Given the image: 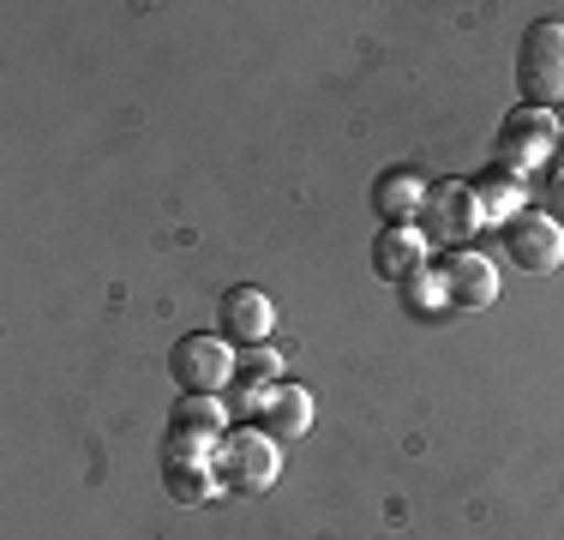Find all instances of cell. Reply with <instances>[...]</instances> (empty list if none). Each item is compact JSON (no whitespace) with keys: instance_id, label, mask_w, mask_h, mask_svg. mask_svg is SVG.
Segmentation results:
<instances>
[{"instance_id":"16","label":"cell","mask_w":564,"mask_h":540,"mask_svg":"<svg viewBox=\"0 0 564 540\" xmlns=\"http://www.w3.org/2000/svg\"><path fill=\"white\" fill-rule=\"evenodd\" d=\"M402 289H409V306H414V313H421V306H438V301H445V277H426V270H414V277L409 282H402Z\"/></svg>"},{"instance_id":"3","label":"cell","mask_w":564,"mask_h":540,"mask_svg":"<svg viewBox=\"0 0 564 540\" xmlns=\"http://www.w3.org/2000/svg\"><path fill=\"white\" fill-rule=\"evenodd\" d=\"M480 228V198L468 181H438L426 193V210H421V235L433 247H468V235Z\"/></svg>"},{"instance_id":"1","label":"cell","mask_w":564,"mask_h":540,"mask_svg":"<svg viewBox=\"0 0 564 540\" xmlns=\"http://www.w3.org/2000/svg\"><path fill=\"white\" fill-rule=\"evenodd\" d=\"M517 85L534 108H558L564 102V24L541 19L522 31L517 43Z\"/></svg>"},{"instance_id":"10","label":"cell","mask_w":564,"mask_h":540,"mask_svg":"<svg viewBox=\"0 0 564 540\" xmlns=\"http://www.w3.org/2000/svg\"><path fill=\"white\" fill-rule=\"evenodd\" d=\"M271 324H276V306H271V294H264V289H228V301H223V331L235 336L240 348L264 343V336H271Z\"/></svg>"},{"instance_id":"12","label":"cell","mask_w":564,"mask_h":540,"mask_svg":"<svg viewBox=\"0 0 564 540\" xmlns=\"http://www.w3.org/2000/svg\"><path fill=\"white\" fill-rule=\"evenodd\" d=\"M163 475H169V493L186 498V505H198V498L217 493V468H210V463H169Z\"/></svg>"},{"instance_id":"13","label":"cell","mask_w":564,"mask_h":540,"mask_svg":"<svg viewBox=\"0 0 564 540\" xmlns=\"http://www.w3.org/2000/svg\"><path fill=\"white\" fill-rule=\"evenodd\" d=\"M475 198H480V216L510 223V216H517V205H522V186H510V174H492V181L475 186Z\"/></svg>"},{"instance_id":"8","label":"cell","mask_w":564,"mask_h":540,"mask_svg":"<svg viewBox=\"0 0 564 540\" xmlns=\"http://www.w3.org/2000/svg\"><path fill=\"white\" fill-rule=\"evenodd\" d=\"M252 421H259V432H271L276 444H289V439H301V432L313 426V397H306L301 385H264Z\"/></svg>"},{"instance_id":"4","label":"cell","mask_w":564,"mask_h":540,"mask_svg":"<svg viewBox=\"0 0 564 540\" xmlns=\"http://www.w3.org/2000/svg\"><path fill=\"white\" fill-rule=\"evenodd\" d=\"M553 144H558L553 115H546V108H517L499 127V151L492 156H499V174H529L553 156Z\"/></svg>"},{"instance_id":"7","label":"cell","mask_w":564,"mask_h":540,"mask_svg":"<svg viewBox=\"0 0 564 540\" xmlns=\"http://www.w3.org/2000/svg\"><path fill=\"white\" fill-rule=\"evenodd\" d=\"M426 193H433V186H426L414 169H384L379 181H372V210H379L391 228H414L421 210H426Z\"/></svg>"},{"instance_id":"11","label":"cell","mask_w":564,"mask_h":540,"mask_svg":"<svg viewBox=\"0 0 564 540\" xmlns=\"http://www.w3.org/2000/svg\"><path fill=\"white\" fill-rule=\"evenodd\" d=\"M426 247H433V240H426L421 228H384V235L372 240V270H379L384 282H409L414 270H426Z\"/></svg>"},{"instance_id":"5","label":"cell","mask_w":564,"mask_h":540,"mask_svg":"<svg viewBox=\"0 0 564 540\" xmlns=\"http://www.w3.org/2000/svg\"><path fill=\"white\" fill-rule=\"evenodd\" d=\"M169 372L186 397H217L228 378H235V348H228L223 336H186L169 355Z\"/></svg>"},{"instance_id":"14","label":"cell","mask_w":564,"mask_h":540,"mask_svg":"<svg viewBox=\"0 0 564 540\" xmlns=\"http://www.w3.org/2000/svg\"><path fill=\"white\" fill-rule=\"evenodd\" d=\"M174 426L181 432H198V439H217L223 432V409L210 397H186L181 409H174Z\"/></svg>"},{"instance_id":"9","label":"cell","mask_w":564,"mask_h":540,"mask_svg":"<svg viewBox=\"0 0 564 540\" xmlns=\"http://www.w3.org/2000/svg\"><path fill=\"white\" fill-rule=\"evenodd\" d=\"M492 294H499V270H492L480 252H451V264H445V301L451 306H487Z\"/></svg>"},{"instance_id":"6","label":"cell","mask_w":564,"mask_h":540,"mask_svg":"<svg viewBox=\"0 0 564 540\" xmlns=\"http://www.w3.org/2000/svg\"><path fill=\"white\" fill-rule=\"evenodd\" d=\"M505 252H510L517 270L546 277V270L564 264V228L553 223V216H541V210H517L505 223Z\"/></svg>"},{"instance_id":"15","label":"cell","mask_w":564,"mask_h":540,"mask_svg":"<svg viewBox=\"0 0 564 540\" xmlns=\"http://www.w3.org/2000/svg\"><path fill=\"white\" fill-rule=\"evenodd\" d=\"M235 367L247 372V378H264V385H276V355H271V348H259V343H252V348H240V355H235Z\"/></svg>"},{"instance_id":"2","label":"cell","mask_w":564,"mask_h":540,"mask_svg":"<svg viewBox=\"0 0 564 540\" xmlns=\"http://www.w3.org/2000/svg\"><path fill=\"white\" fill-rule=\"evenodd\" d=\"M210 468H217V486H228V493H264L276 480L282 456L271 432H228V444L210 456Z\"/></svg>"}]
</instances>
